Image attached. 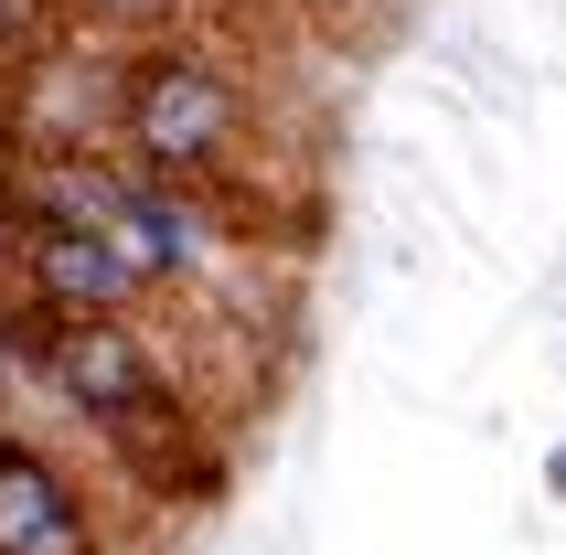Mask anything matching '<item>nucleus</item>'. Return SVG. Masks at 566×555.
<instances>
[{
  "label": "nucleus",
  "instance_id": "nucleus-1",
  "mask_svg": "<svg viewBox=\"0 0 566 555\" xmlns=\"http://www.w3.org/2000/svg\"><path fill=\"white\" fill-rule=\"evenodd\" d=\"M118 150L139 182L192 192L203 214L256 192V96L214 43H150L118 64Z\"/></svg>",
  "mask_w": 566,
  "mask_h": 555
},
{
  "label": "nucleus",
  "instance_id": "nucleus-2",
  "mask_svg": "<svg viewBox=\"0 0 566 555\" xmlns=\"http://www.w3.org/2000/svg\"><path fill=\"white\" fill-rule=\"evenodd\" d=\"M0 555H96V502L64 460L0 428Z\"/></svg>",
  "mask_w": 566,
  "mask_h": 555
},
{
  "label": "nucleus",
  "instance_id": "nucleus-3",
  "mask_svg": "<svg viewBox=\"0 0 566 555\" xmlns=\"http://www.w3.org/2000/svg\"><path fill=\"white\" fill-rule=\"evenodd\" d=\"M96 449L139 481V492H160V502H203L224 481V449H214V428H203V406L192 396H160V406H139V417H118V428H96Z\"/></svg>",
  "mask_w": 566,
  "mask_h": 555
},
{
  "label": "nucleus",
  "instance_id": "nucleus-4",
  "mask_svg": "<svg viewBox=\"0 0 566 555\" xmlns=\"http://www.w3.org/2000/svg\"><path fill=\"white\" fill-rule=\"evenodd\" d=\"M64 11H86V22H171L182 0H64Z\"/></svg>",
  "mask_w": 566,
  "mask_h": 555
},
{
  "label": "nucleus",
  "instance_id": "nucleus-5",
  "mask_svg": "<svg viewBox=\"0 0 566 555\" xmlns=\"http://www.w3.org/2000/svg\"><path fill=\"white\" fill-rule=\"evenodd\" d=\"M0 256H11V214H0Z\"/></svg>",
  "mask_w": 566,
  "mask_h": 555
}]
</instances>
